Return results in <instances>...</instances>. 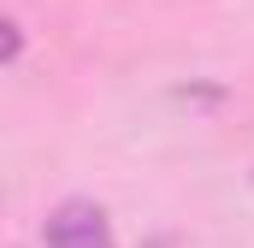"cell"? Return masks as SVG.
<instances>
[{
	"label": "cell",
	"mask_w": 254,
	"mask_h": 248,
	"mask_svg": "<svg viewBox=\"0 0 254 248\" xmlns=\"http://www.w3.org/2000/svg\"><path fill=\"white\" fill-rule=\"evenodd\" d=\"M42 243H48V248H119V237H113V225H107V207H101V201L71 195V201H60V207L48 213Z\"/></svg>",
	"instance_id": "1"
},
{
	"label": "cell",
	"mask_w": 254,
	"mask_h": 248,
	"mask_svg": "<svg viewBox=\"0 0 254 248\" xmlns=\"http://www.w3.org/2000/svg\"><path fill=\"white\" fill-rule=\"evenodd\" d=\"M18 54H24V30H18L12 18H0V65H12Z\"/></svg>",
	"instance_id": "2"
}]
</instances>
